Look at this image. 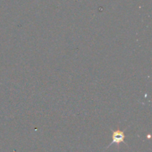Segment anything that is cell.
I'll list each match as a JSON object with an SVG mask.
<instances>
[{
    "instance_id": "obj_1",
    "label": "cell",
    "mask_w": 152,
    "mask_h": 152,
    "mask_svg": "<svg viewBox=\"0 0 152 152\" xmlns=\"http://www.w3.org/2000/svg\"><path fill=\"white\" fill-rule=\"evenodd\" d=\"M124 139H125L124 132H122V131H119V130L115 131V132H114V133H113L112 142H111L110 145H112V144L114 143L117 144V145H119L120 142H124Z\"/></svg>"
}]
</instances>
